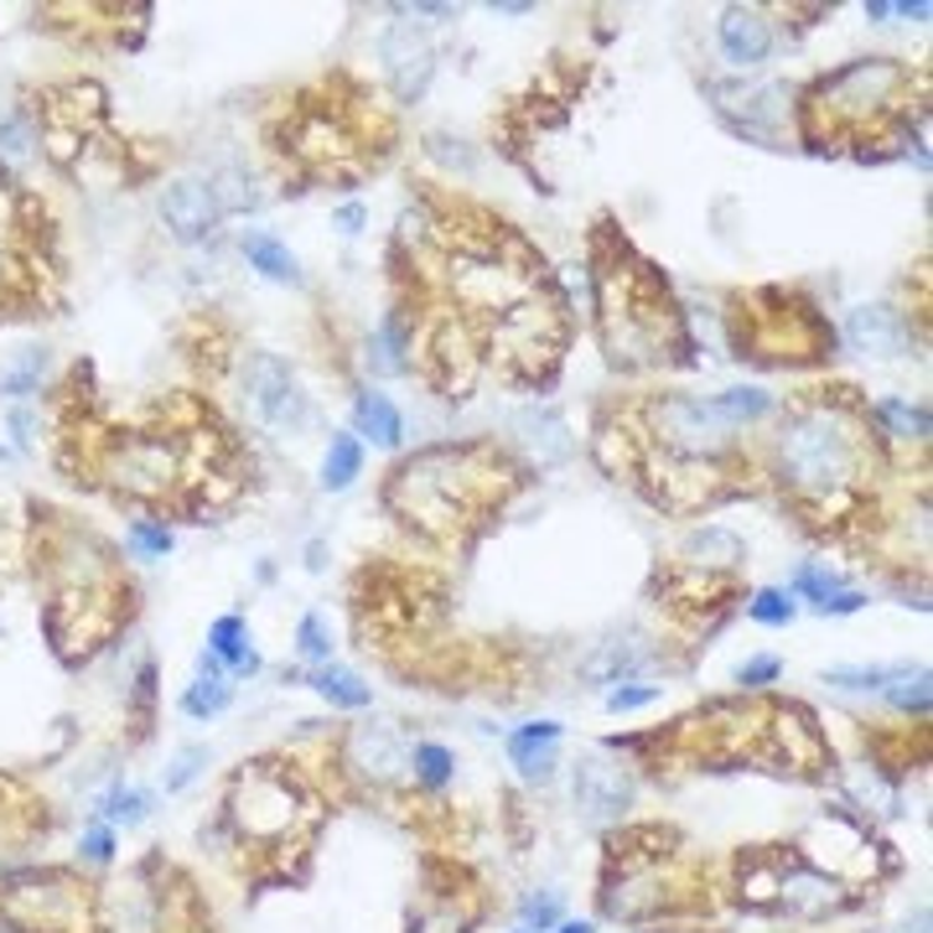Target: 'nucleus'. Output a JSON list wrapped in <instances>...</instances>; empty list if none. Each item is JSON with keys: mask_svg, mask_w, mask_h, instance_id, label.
Instances as JSON below:
<instances>
[{"mask_svg": "<svg viewBox=\"0 0 933 933\" xmlns=\"http://www.w3.org/2000/svg\"><path fill=\"white\" fill-rule=\"evenodd\" d=\"M778 473L804 498H840L861 473V436L840 405H804L783 421Z\"/></svg>", "mask_w": 933, "mask_h": 933, "instance_id": "1", "label": "nucleus"}, {"mask_svg": "<svg viewBox=\"0 0 933 933\" xmlns=\"http://www.w3.org/2000/svg\"><path fill=\"white\" fill-rule=\"evenodd\" d=\"M462 462H467L462 452H425L405 462L394 483V509L425 529L457 524V513H467L473 503V477L462 473Z\"/></svg>", "mask_w": 933, "mask_h": 933, "instance_id": "2", "label": "nucleus"}, {"mask_svg": "<svg viewBox=\"0 0 933 933\" xmlns=\"http://www.w3.org/2000/svg\"><path fill=\"white\" fill-rule=\"evenodd\" d=\"M244 400L271 431H301L311 421V400L275 353H255L244 363Z\"/></svg>", "mask_w": 933, "mask_h": 933, "instance_id": "3", "label": "nucleus"}, {"mask_svg": "<svg viewBox=\"0 0 933 933\" xmlns=\"http://www.w3.org/2000/svg\"><path fill=\"white\" fill-rule=\"evenodd\" d=\"M452 286L467 306H488V311H513L529 301V275L513 271L503 255L492 250H467L452 259Z\"/></svg>", "mask_w": 933, "mask_h": 933, "instance_id": "4", "label": "nucleus"}, {"mask_svg": "<svg viewBox=\"0 0 933 933\" xmlns=\"http://www.w3.org/2000/svg\"><path fill=\"white\" fill-rule=\"evenodd\" d=\"M902 73L887 63V57H871V63H856V68L835 73L830 84L819 88V99H825V109L830 115H877L882 109V99L898 88Z\"/></svg>", "mask_w": 933, "mask_h": 933, "instance_id": "5", "label": "nucleus"}, {"mask_svg": "<svg viewBox=\"0 0 933 933\" xmlns=\"http://www.w3.org/2000/svg\"><path fill=\"white\" fill-rule=\"evenodd\" d=\"M384 73H390V84L400 99H421L425 84H431V73H436V47L425 42V32H415L410 21H400V26H390L384 32Z\"/></svg>", "mask_w": 933, "mask_h": 933, "instance_id": "6", "label": "nucleus"}, {"mask_svg": "<svg viewBox=\"0 0 933 933\" xmlns=\"http://www.w3.org/2000/svg\"><path fill=\"white\" fill-rule=\"evenodd\" d=\"M109 473H115V483L125 492H167L171 488V473H177V457H171L167 442H125L115 452V462H109Z\"/></svg>", "mask_w": 933, "mask_h": 933, "instance_id": "7", "label": "nucleus"}, {"mask_svg": "<svg viewBox=\"0 0 933 933\" xmlns=\"http://www.w3.org/2000/svg\"><path fill=\"white\" fill-rule=\"evenodd\" d=\"M659 421H664V436H669L679 452H711V446L731 431V425L715 415L711 400H685V394L664 400Z\"/></svg>", "mask_w": 933, "mask_h": 933, "instance_id": "8", "label": "nucleus"}, {"mask_svg": "<svg viewBox=\"0 0 933 933\" xmlns=\"http://www.w3.org/2000/svg\"><path fill=\"white\" fill-rule=\"evenodd\" d=\"M576 798L592 819H617L628 809L633 783L612 757H581L576 763Z\"/></svg>", "mask_w": 933, "mask_h": 933, "instance_id": "9", "label": "nucleus"}, {"mask_svg": "<svg viewBox=\"0 0 933 933\" xmlns=\"http://www.w3.org/2000/svg\"><path fill=\"white\" fill-rule=\"evenodd\" d=\"M161 223H167L177 238H203L208 229L219 223V203H213L208 182H192V177L171 182L167 192H161Z\"/></svg>", "mask_w": 933, "mask_h": 933, "instance_id": "10", "label": "nucleus"}, {"mask_svg": "<svg viewBox=\"0 0 933 933\" xmlns=\"http://www.w3.org/2000/svg\"><path fill=\"white\" fill-rule=\"evenodd\" d=\"M850 348H861L866 358H898L908 353V322L892 306H856L846 317Z\"/></svg>", "mask_w": 933, "mask_h": 933, "instance_id": "11", "label": "nucleus"}, {"mask_svg": "<svg viewBox=\"0 0 933 933\" xmlns=\"http://www.w3.org/2000/svg\"><path fill=\"white\" fill-rule=\"evenodd\" d=\"M238 804H259V809H238L244 830H255V835H280V830H290V819H296V794H290L280 778H271V773L244 778Z\"/></svg>", "mask_w": 933, "mask_h": 933, "instance_id": "12", "label": "nucleus"}, {"mask_svg": "<svg viewBox=\"0 0 933 933\" xmlns=\"http://www.w3.org/2000/svg\"><path fill=\"white\" fill-rule=\"evenodd\" d=\"M513 425H519V436H524V446L540 457V467H555V462H565L571 452H576V442H571V425H565V415L550 405H529L513 415Z\"/></svg>", "mask_w": 933, "mask_h": 933, "instance_id": "13", "label": "nucleus"}, {"mask_svg": "<svg viewBox=\"0 0 933 933\" xmlns=\"http://www.w3.org/2000/svg\"><path fill=\"white\" fill-rule=\"evenodd\" d=\"M721 52H727V63H736V68H757L767 52H773V26H767L757 11L731 6L727 17H721Z\"/></svg>", "mask_w": 933, "mask_h": 933, "instance_id": "14", "label": "nucleus"}, {"mask_svg": "<svg viewBox=\"0 0 933 933\" xmlns=\"http://www.w3.org/2000/svg\"><path fill=\"white\" fill-rule=\"evenodd\" d=\"M348 757H353V767L373 773V778H394V773L410 763L405 742H400L390 727H358L353 742H348Z\"/></svg>", "mask_w": 933, "mask_h": 933, "instance_id": "15", "label": "nucleus"}, {"mask_svg": "<svg viewBox=\"0 0 933 933\" xmlns=\"http://www.w3.org/2000/svg\"><path fill=\"white\" fill-rule=\"evenodd\" d=\"M560 742V727L555 721H534V727H519L509 736V757L524 767V778H544L555 757H550V746Z\"/></svg>", "mask_w": 933, "mask_h": 933, "instance_id": "16", "label": "nucleus"}, {"mask_svg": "<svg viewBox=\"0 0 933 933\" xmlns=\"http://www.w3.org/2000/svg\"><path fill=\"white\" fill-rule=\"evenodd\" d=\"M244 255H250V271H259L265 280H280V286H296V280H301V265H296V255H290L280 238L259 234V229H250V234H244Z\"/></svg>", "mask_w": 933, "mask_h": 933, "instance_id": "17", "label": "nucleus"}, {"mask_svg": "<svg viewBox=\"0 0 933 933\" xmlns=\"http://www.w3.org/2000/svg\"><path fill=\"white\" fill-rule=\"evenodd\" d=\"M353 421H358V436H373L379 446H400V436H405V421H400L390 394H358Z\"/></svg>", "mask_w": 933, "mask_h": 933, "instance_id": "18", "label": "nucleus"}, {"mask_svg": "<svg viewBox=\"0 0 933 933\" xmlns=\"http://www.w3.org/2000/svg\"><path fill=\"white\" fill-rule=\"evenodd\" d=\"M208 648H213V659L234 664L238 675H255V669H259V654L250 648V638H244V623H238V617H219V623H213V633H208Z\"/></svg>", "mask_w": 933, "mask_h": 933, "instance_id": "19", "label": "nucleus"}, {"mask_svg": "<svg viewBox=\"0 0 933 933\" xmlns=\"http://www.w3.org/2000/svg\"><path fill=\"white\" fill-rule=\"evenodd\" d=\"M358 467H363V446H358V436H332L327 462H322V488L342 492L358 477Z\"/></svg>", "mask_w": 933, "mask_h": 933, "instance_id": "20", "label": "nucleus"}, {"mask_svg": "<svg viewBox=\"0 0 933 933\" xmlns=\"http://www.w3.org/2000/svg\"><path fill=\"white\" fill-rule=\"evenodd\" d=\"M727 104H742L746 109V125H763V119H778L783 115V94L778 84H752V88H715Z\"/></svg>", "mask_w": 933, "mask_h": 933, "instance_id": "21", "label": "nucleus"}, {"mask_svg": "<svg viewBox=\"0 0 933 933\" xmlns=\"http://www.w3.org/2000/svg\"><path fill=\"white\" fill-rule=\"evenodd\" d=\"M405 353H410V342H405L400 317H384L379 332H373V342H369V363L379 373H405Z\"/></svg>", "mask_w": 933, "mask_h": 933, "instance_id": "22", "label": "nucleus"}, {"mask_svg": "<svg viewBox=\"0 0 933 933\" xmlns=\"http://www.w3.org/2000/svg\"><path fill=\"white\" fill-rule=\"evenodd\" d=\"M42 369H47V348H21L6 369H0V394H32L42 384Z\"/></svg>", "mask_w": 933, "mask_h": 933, "instance_id": "23", "label": "nucleus"}, {"mask_svg": "<svg viewBox=\"0 0 933 933\" xmlns=\"http://www.w3.org/2000/svg\"><path fill=\"white\" fill-rule=\"evenodd\" d=\"M317 690H322L332 706H348V711H363V706H369V685H363L353 669H338V664H327L322 675H317Z\"/></svg>", "mask_w": 933, "mask_h": 933, "instance_id": "24", "label": "nucleus"}, {"mask_svg": "<svg viewBox=\"0 0 933 933\" xmlns=\"http://www.w3.org/2000/svg\"><path fill=\"white\" fill-rule=\"evenodd\" d=\"M711 405H715V415H721V421L736 431V425L767 415V410H773V400H767L763 390H727V394H711Z\"/></svg>", "mask_w": 933, "mask_h": 933, "instance_id": "25", "label": "nucleus"}, {"mask_svg": "<svg viewBox=\"0 0 933 933\" xmlns=\"http://www.w3.org/2000/svg\"><path fill=\"white\" fill-rule=\"evenodd\" d=\"M902 675V664H871V669H825V685L840 690H887Z\"/></svg>", "mask_w": 933, "mask_h": 933, "instance_id": "26", "label": "nucleus"}, {"mask_svg": "<svg viewBox=\"0 0 933 933\" xmlns=\"http://www.w3.org/2000/svg\"><path fill=\"white\" fill-rule=\"evenodd\" d=\"M887 700H892V706H902V711H929V675H923V669H908V664H902V675L892 679V685H887L882 690Z\"/></svg>", "mask_w": 933, "mask_h": 933, "instance_id": "27", "label": "nucleus"}, {"mask_svg": "<svg viewBox=\"0 0 933 933\" xmlns=\"http://www.w3.org/2000/svg\"><path fill=\"white\" fill-rule=\"evenodd\" d=\"M229 700H234V690H229V685H223L219 675H203V679H198V685H192V690L182 696V711H187V715H219L223 706H229Z\"/></svg>", "mask_w": 933, "mask_h": 933, "instance_id": "28", "label": "nucleus"}, {"mask_svg": "<svg viewBox=\"0 0 933 933\" xmlns=\"http://www.w3.org/2000/svg\"><path fill=\"white\" fill-rule=\"evenodd\" d=\"M0 156L6 161H26L32 156V119L11 109V115H0Z\"/></svg>", "mask_w": 933, "mask_h": 933, "instance_id": "29", "label": "nucleus"}, {"mask_svg": "<svg viewBox=\"0 0 933 933\" xmlns=\"http://www.w3.org/2000/svg\"><path fill=\"white\" fill-rule=\"evenodd\" d=\"M877 415H882L898 436H929V415L913 405H902V400H887V405H877Z\"/></svg>", "mask_w": 933, "mask_h": 933, "instance_id": "30", "label": "nucleus"}, {"mask_svg": "<svg viewBox=\"0 0 933 933\" xmlns=\"http://www.w3.org/2000/svg\"><path fill=\"white\" fill-rule=\"evenodd\" d=\"M628 669H638V648H628V644H607L602 659L586 664V675L592 679H617V675H628Z\"/></svg>", "mask_w": 933, "mask_h": 933, "instance_id": "31", "label": "nucleus"}, {"mask_svg": "<svg viewBox=\"0 0 933 933\" xmlns=\"http://www.w3.org/2000/svg\"><path fill=\"white\" fill-rule=\"evenodd\" d=\"M415 767H421V778L431 783V788H442V783L452 778V752L436 742H421L415 746Z\"/></svg>", "mask_w": 933, "mask_h": 933, "instance_id": "32", "label": "nucleus"}, {"mask_svg": "<svg viewBox=\"0 0 933 933\" xmlns=\"http://www.w3.org/2000/svg\"><path fill=\"white\" fill-rule=\"evenodd\" d=\"M752 617L767 623V628H783L794 617V602H788V592H757L752 596Z\"/></svg>", "mask_w": 933, "mask_h": 933, "instance_id": "33", "label": "nucleus"}, {"mask_svg": "<svg viewBox=\"0 0 933 933\" xmlns=\"http://www.w3.org/2000/svg\"><path fill=\"white\" fill-rule=\"evenodd\" d=\"M99 809H104L109 819H125V825H136V819L146 815V794H140V788H115V794L104 798Z\"/></svg>", "mask_w": 933, "mask_h": 933, "instance_id": "34", "label": "nucleus"}, {"mask_svg": "<svg viewBox=\"0 0 933 933\" xmlns=\"http://www.w3.org/2000/svg\"><path fill=\"white\" fill-rule=\"evenodd\" d=\"M203 763H208L203 746H187V752H177V763H171V773H167V794L187 788V783L198 778V767H203Z\"/></svg>", "mask_w": 933, "mask_h": 933, "instance_id": "35", "label": "nucleus"}, {"mask_svg": "<svg viewBox=\"0 0 933 933\" xmlns=\"http://www.w3.org/2000/svg\"><path fill=\"white\" fill-rule=\"evenodd\" d=\"M794 586H798L804 596H815V602H825V596L840 592V581H835V571H819V565H804V571L794 576Z\"/></svg>", "mask_w": 933, "mask_h": 933, "instance_id": "36", "label": "nucleus"}, {"mask_svg": "<svg viewBox=\"0 0 933 933\" xmlns=\"http://www.w3.org/2000/svg\"><path fill=\"white\" fill-rule=\"evenodd\" d=\"M659 700V685H617L607 696L612 711H638V706H654Z\"/></svg>", "mask_w": 933, "mask_h": 933, "instance_id": "37", "label": "nucleus"}, {"mask_svg": "<svg viewBox=\"0 0 933 933\" xmlns=\"http://www.w3.org/2000/svg\"><path fill=\"white\" fill-rule=\"evenodd\" d=\"M130 544H136L140 555H167V550H171V529L167 524H136V529H130Z\"/></svg>", "mask_w": 933, "mask_h": 933, "instance_id": "38", "label": "nucleus"}, {"mask_svg": "<svg viewBox=\"0 0 933 933\" xmlns=\"http://www.w3.org/2000/svg\"><path fill=\"white\" fill-rule=\"evenodd\" d=\"M327 654H332V644L322 633V617L311 612V617H301V659H327Z\"/></svg>", "mask_w": 933, "mask_h": 933, "instance_id": "39", "label": "nucleus"}, {"mask_svg": "<svg viewBox=\"0 0 933 933\" xmlns=\"http://www.w3.org/2000/svg\"><path fill=\"white\" fill-rule=\"evenodd\" d=\"M555 918H560V898H555V892H544V898H529L524 902V923H529V929H550Z\"/></svg>", "mask_w": 933, "mask_h": 933, "instance_id": "40", "label": "nucleus"}, {"mask_svg": "<svg viewBox=\"0 0 933 933\" xmlns=\"http://www.w3.org/2000/svg\"><path fill=\"white\" fill-rule=\"evenodd\" d=\"M84 856L88 861H109V856H115V835L104 830V825H94V830L84 835Z\"/></svg>", "mask_w": 933, "mask_h": 933, "instance_id": "41", "label": "nucleus"}, {"mask_svg": "<svg viewBox=\"0 0 933 933\" xmlns=\"http://www.w3.org/2000/svg\"><path fill=\"white\" fill-rule=\"evenodd\" d=\"M736 679L742 685H767V679H778V659H752L736 669Z\"/></svg>", "mask_w": 933, "mask_h": 933, "instance_id": "42", "label": "nucleus"}, {"mask_svg": "<svg viewBox=\"0 0 933 933\" xmlns=\"http://www.w3.org/2000/svg\"><path fill=\"white\" fill-rule=\"evenodd\" d=\"M819 607H825V612H856V607H861V596H856V592H835V596H825Z\"/></svg>", "mask_w": 933, "mask_h": 933, "instance_id": "43", "label": "nucleus"}, {"mask_svg": "<svg viewBox=\"0 0 933 933\" xmlns=\"http://www.w3.org/2000/svg\"><path fill=\"white\" fill-rule=\"evenodd\" d=\"M338 223H342V229H348V234H353L358 223H363V208H358V203H348V208H342V213H338Z\"/></svg>", "mask_w": 933, "mask_h": 933, "instance_id": "44", "label": "nucleus"}, {"mask_svg": "<svg viewBox=\"0 0 933 933\" xmlns=\"http://www.w3.org/2000/svg\"><path fill=\"white\" fill-rule=\"evenodd\" d=\"M560 933H596V929H592V923H565Z\"/></svg>", "mask_w": 933, "mask_h": 933, "instance_id": "45", "label": "nucleus"}, {"mask_svg": "<svg viewBox=\"0 0 933 933\" xmlns=\"http://www.w3.org/2000/svg\"><path fill=\"white\" fill-rule=\"evenodd\" d=\"M0 275H6V259H0Z\"/></svg>", "mask_w": 933, "mask_h": 933, "instance_id": "46", "label": "nucleus"}]
</instances>
